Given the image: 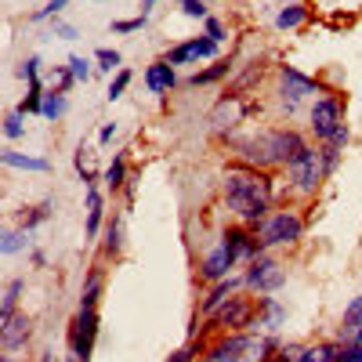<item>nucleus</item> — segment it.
Returning <instances> with one entry per match:
<instances>
[{
	"label": "nucleus",
	"mask_w": 362,
	"mask_h": 362,
	"mask_svg": "<svg viewBox=\"0 0 362 362\" xmlns=\"http://www.w3.org/2000/svg\"><path fill=\"white\" fill-rule=\"evenodd\" d=\"M225 203L236 210L243 221H261L268 203H272V181L261 171L250 167H232L225 174Z\"/></svg>",
	"instance_id": "1"
},
{
	"label": "nucleus",
	"mask_w": 362,
	"mask_h": 362,
	"mask_svg": "<svg viewBox=\"0 0 362 362\" xmlns=\"http://www.w3.org/2000/svg\"><path fill=\"white\" fill-rule=\"evenodd\" d=\"M243 160H250V163H290L297 152L304 149V141L301 134H293V131H268L261 138H254V141H243Z\"/></svg>",
	"instance_id": "2"
},
{
	"label": "nucleus",
	"mask_w": 362,
	"mask_h": 362,
	"mask_svg": "<svg viewBox=\"0 0 362 362\" xmlns=\"http://www.w3.org/2000/svg\"><path fill=\"white\" fill-rule=\"evenodd\" d=\"M287 171H290V178H293L297 189L312 192V189L319 185V178L326 174V163H322V152H319V149H308V145H304V149L287 163Z\"/></svg>",
	"instance_id": "3"
},
{
	"label": "nucleus",
	"mask_w": 362,
	"mask_h": 362,
	"mask_svg": "<svg viewBox=\"0 0 362 362\" xmlns=\"http://www.w3.org/2000/svg\"><path fill=\"white\" fill-rule=\"evenodd\" d=\"M301 217L290 214V210H279V214H272L268 221L261 225V247H282V243H297L301 239Z\"/></svg>",
	"instance_id": "4"
},
{
	"label": "nucleus",
	"mask_w": 362,
	"mask_h": 362,
	"mask_svg": "<svg viewBox=\"0 0 362 362\" xmlns=\"http://www.w3.org/2000/svg\"><path fill=\"white\" fill-rule=\"evenodd\" d=\"M98 337V308H80L73 322V333H69V344H73V359L69 362H87L90 359V348H95Z\"/></svg>",
	"instance_id": "5"
},
{
	"label": "nucleus",
	"mask_w": 362,
	"mask_h": 362,
	"mask_svg": "<svg viewBox=\"0 0 362 362\" xmlns=\"http://www.w3.org/2000/svg\"><path fill=\"white\" fill-rule=\"evenodd\" d=\"M265 341L257 337H247V333H232V337H225L221 344L210 348V362H243L250 359V352H265Z\"/></svg>",
	"instance_id": "6"
},
{
	"label": "nucleus",
	"mask_w": 362,
	"mask_h": 362,
	"mask_svg": "<svg viewBox=\"0 0 362 362\" xmlns=\"http://www.w3.org/2000/svg\"><path fill=\"white\" fill-rule=\"evenodd\" d=\"M344 123L341 116V101L337 98H319L312 106V131L319 141H330L333 134H337V127Z\"/></svg>",
	"instance_id": "7"
},
{
	"label": "nucleus",
	"mask_w": 362,
	"mask_h": 362,
	"mask_svg": "<svg viewBox=\"0 0 362 362\" xmlns=\"http://www.w3.org/2000/svg\"><path fill=\"white\" fill-rule=\"evenodd\" d=\"M282 279H287V272H282L279 261H272V257H254V265L247 272V287L254 290H261V293H272V290H279L282 287Z\"/></svg>",
	"instance_id": "8"
},
{
	"label": "nucleus",
	"mask_w": 362,
	"mask_h": 362,
	"mask_svg": "<svg viewBox=\"0 0 362 362\" xmlns=\"http://www.w3.org/2000/svg\"><path fill=\"white\" fill-rule=\"evenodd\" d=\"M279 80H282V95H287L290 106H297V101L308 98V95H319V84L312 80V76L297 73L293 66H282L279 69Z\"/></svg>",
	"instance_id": "9"
},
{
	"label": "nucleus",
	"mask_w": 362,
	"mask_h": 362,
	"mask_svg": "<svg viewBox=\"0 0 362 362\" xmlns=\"http://www.w3.org/2000/svg\"><path fill=\"white\" fill-rule=\"evenodd\" d=\"M217 322H221V326H232V330L254 326V301L250 297H228V301L217 308Z\"/></svg>",
	"instance_id": "10"
},
{
	"label": "nucleus",
	"mask_w": 362,
	"mask_h": 362,
	"mask_svg": "<svg viewBox=\"0 0 362 362\" xmlns=\"http://www.w3.org/2000/svg\"><path fill=\"white\" fill-rule=\"evenodd\" d=\"M217 55V40H210V36H196V40H185V44H178L171 51V66H189V62H196V58H210Z\"/></svg>",
	"instance_id": "11"
},
{
	"label": "nucleus",
	"mask_w": 362,
	"mask_h": 362,
	"mask_svg": "<svg viewBox=\"0 0 362 362\" xmlns=\"http://www.w3.org/2000/svg\"><path fill=\"white\" fill-rule=\"evenodd\" d=\"M239 257H236V250L228 247V243L221 239V247H217L214 254H206V261H203V279H210V282H221V279H228V268L236 265Z\"/></svg>",
	"instance_id": "12"
},
{
	"label": "nucleus",
	"mask_w": 362,
	"mask_h": 362,
	"mask_svg": "<svg viewBox=\"0 0 362 362\" xmlns=\"http://www.w3.org/2000/svg\"><path fill=\"white\" fill-rule=\"evenodd\" d=\"M25 341H29V319L25 315L0 319V344H4V352H19Z\"/></svg>",
	"instance_id": "13"
},
{
	"label": "nucleus",
	"mask_w": 362,
	"mask_h": 362,
	"mask_svg": "<svg viewBox=\"0 0 362 362\" xmlns=\"http://www.w3.org/2000/svg\"><path fill=\"white\" fill-rule=\"evenodd\" d=\"M145 84H149V90H156V95L171 90V87L178 84L174 66H171V62H156V66H149V69H145Z\"/></svg>",
	"instance_id": "14"
},
{
	"label": "nucleus",
	"mask_w": 362,
	"mask_h": 362,
	"mask_svg": "<svg viewBox=\"0 0 362 362\" xmlns=\"http://www.w3.org/2000/svg\"><path fill=\"white\" fill-rule=\"evenodd\" d=\"M359 333H362V297H355V301L348 304L344 322H341V337H344V344H355Z\"/></svg>",
	"instance_id": "15"
},
{
	"label": "nucleus",
	"mask_w": 362,
	"mask_h": 362,
	"mask_svg": "<svg viewBox=\"0 0 362 362\" xmlns=\"http://www.w3.org/2000/svg\"><path fill=\"white\" fill-rule=\"evenodd\" d=\"M239 116H243L239 101L236 98H221V101H217V109H214V116H210V123L217 127V131H225V127L239 123Z\"/></svg>",
	"instance_id": "16"
},
{
	"label": "nucleus",
	"mask_w": 362,
	"mask_h": 362,
	"mask_svg": "<svg viewBox=\"0 0 362 362\" xmlns=\"http://www.w3.org/2000/svg\"><path fill=\"white\" fill-rule=\"evenodd\" d=\"M236 287H239L236 279H221V282H217V287L210 290V297L203 301V312H206V315H210V312H217V308H221V304L228 301V297L236 293Z\"/></svg>",
	"instance_id": "17"
},
{
	"label": "nucleus",
	"mask_w": 362,
	"mask_h": 362,
	"mask_svg": "<svg viewBox=\"0 0 362 362\" xmlns=\"http://www.w3.org/2000/svg\"><path fill=\"white\" fill-rule=\"evenodd\" d=\"M341 348L337 344H312L304 352H297V362H337Z\"/></svg>",
	"instance_id": "18"
},
{
	"label": "nucleus",
	"mask_w": 362,
	"mask_h": 362,
	"mask_svg": "<svg viewBox=\"0 0 362 362\" xmlns=\"http://www.w3.org/2000/svg\"><path fill=\"white\" fill-rule=\"evenodd\" d=\"M4 163L8 167H22V171H47V160L40 156H25V152H15V149H4Z\"/></svg>",
	"instance_id": "19"
},
{
	"label": "nucleus",
	"mask_w": 362,
	"mask_h": 362,
	"mask_svg": "<svg viewBox=\"0 0 362 362\" xmlns=\"http://www.w3.org/2000/svg\"><path fill=\"white\" fill-rule=\"evenodd\" d=\"M98 225H101V192L90 185L87 189V236H95Z\"/></svg>",
	"instance_id": "20"
},
{
	"label": "nucleus",
	"mask_w": 362,
	"mask_h": 362,
	"mask_svg": "<svg viewBox=\"0 0 362 362\" xmlns=\"http://www.w3.org/2000/svg\"><path fill=\"white\" fill-rule=\"evenodd\" d=\"M304 19H308V8L304 4H290V8H282L276 15V25H279V29H297Z\"/></svg>",
	"instance_id": "21"
},
{
	"label": "nucleus",
	"mask_w": 362,
	"mask_h": 362,
	"mask_svg": "<svg viewBox=\"0 0 362 362\" xmlns=\"http://www.w3.org/2000/svg\"><path fill=\"white\" fill-rule=\"evenodd\" d=\"M62 112H66V90H47L44 106H40V116H47V120H62Z\"/></svg>",
	"instance_id": "22"
},
{
	"label": "nucleus",
	"mask_w": 362,
	"mask_h": 362,
	"mask_svg": "<svg viewBox=\"0 0 362 362\" xmlns=\"http://www.w3.org/2000/svg\"><path fill=\"white\" fill-rule=\"evenodd\" d=\"M19 293H22V279H11V282H8V290H4V308H0V319H11V315H15V301H19Z\"/></svg>",
	"instance_id": "23"
},
{
	"label": "nucleus",
	"mask_w": 362,
	"mask_h": 362,
	"mask_svg": "<svg viewBox=\"0 0 362 362\" xmlns=\"http://www.w3.org/2000/svg\"><path fill=\"white\" fill-rule=\"evenodd\" d=\"M95 62H98V69H106V73H112V69H120V51H112V47H98L95 51Z\"/></svg>",
	"instance_id": "24"
},
{
	"label": "nucleus",
	"mask_w": 362,
	"mask_h": 362,
	"mask_svg": "<svg viewBox=\"0 0 362 362\" xmlns=\"http://www.w3.org/2000/svg\"><path fill=\"white\" fill-rule=\"evenodd\" d=\"M123 178H127V163L116 156V160L109 163V171H106V185H109V189H120V185H123Z\"/></svg>",
	"instance_id": "25"
},
{
	"label": "nucleus",
	"mask_w": 362,
	"mask_h": 362,
	"mask_svg": "<svg viewBox=\"0 0 362 362\" xmlns=\"http://www.w3.org/2000/svg\"><path fill=\"white\" fill-rule=\"evenodd\" d=\"M228 62H217V66L214 69H206V73H196V76H192V84H214V80H221V76H228Z\"/></svg>",
	"instance_id": "26"
},
{
	"label": "nucleus",
	"mask_w": 362,
	"mask_h": 362,
	"mask_svg": "<svg viewBox=\"0 0 362 362\" xmlns=\"http://www.w3.org/2000/svg\"><path fill=\"white\" fill-rule=\"evenodd\" d=\"M127 84H131V69H120V73H116V80L109 84V101L120 98L123 90H127Z\"/></svg>",
	"instance_id": "27"
},
{
	"label": "nucleus",
	"mask_w": 362,
	"mask_h": 362,
	"mask_svg": "<svg viewBox=\"0 0 362 362\" xmlns=\"http://www.w3.org/2000/svg\"><path fill=\"white\" fill-rule=\"evenodd\" d=\"M69 73H73V80H84V84H87V76H90V62L80 58V55H73V58H69Z\"/></svg>",
	"instance_id": "28"
},
{
	"label": "nucleus",
	"mask_w": 362,
	"mask_h": 362,
	"mask_svg": "<svg viewBox=\"0 0 362 362\" xmlns=\"http://www.w3.org/2000/svg\"><path fill=\"white\" fill-rule=\"evenodd\" d=\"M145 22H149V15H141V19H123V22H112V33H138Z\"/></svg>",
	"instance_id": "29"
},
{
	"label": "nucleus",
	"mask_w": 362,
	"mask_h": 362,
	"mask_svg": "<svg viewBox=\"0 0 362 362\" xmlns=\"http://www.w3.org/2000/svg\"><path fill=\"white\" fill-rule=\"evenodd\" d=\"M181 4V11H185L189 19H206V4L203 0H178Z\"/></svg>",
	"instance_id": "30"
},
{
	"label": "nucleus",
	"mask_w": 362,
	"mask_h": 362,
	"mask_svg": "<svg viewBox=\"0 0 362 362\" xmlns=\"http://www.w3.org/2000/svg\"><path fill=\"white\" fill-rule=\"evenodd\" d=\"M66 4H69V0H47V8H40V11H36V15H33V22H44V19H51V15H58V11L66 8Z\"/></svg>",
	"instance_id": "31"
},
{
	"label": "nucleus",
	"mask_w": 362,
	"mask_h": 362,
	"mask_svg": "<svg viewBox=\"0 0 362 362\" xmlns=\"http://www.w3.org/2000/svg\"><path fill=\"white\" fill-rule=\"evenodd\" d=\"M4 134L8 138H19L22 134V112L15 109V112H8V120H4Z\"/></svg>",
	"instance_id": "32"
},
{
	"label": "nucleus",
	"mask_w": 362,
	"mask_h": 362,
	"mask_svg": "<svg viewBox=\"0 0 362 362\" xmlns=\"http://www.w3.org/2000/svg\"><path fill=\"white\" fill-rule=\"evenodd\" d=\"M47 214H51V203H40V206H33V214L25 217V228H33V225L47 221Z\"/></svg>",
	"instance_id": "33"
},
{
	"label": "nucleus",
	"mask_w": 362,
	"mask_h": 362,
	"mask_svg": "<svg viewBox=\"0 0 362 362\" xmlns=\"http://www.w3.org/2000/svg\"><path fill=\"white\" fill-rule=\"evenodd\" d=\"M106 250L112 254V250H120V221L112 217V225H109V232H106Z\"/></svg>",
	"instance_id": "34"
},
{
	"label": "nucleus",
	"mask_w": 362,
	"mask_h": 362,
	"mask_svg": "<svg viewBox=\"0 0 362 362\" xmlns=\"http://www.w3.org/2000/svg\"><path fill=\"white\" fill-rule=\"evenodd\" d=\"M25 247V236L22 232H8L4 236V254H15V250H22Z\"/></svg>",
	"instance_id": "35"
},
{
	"label": "nucleus",
	"mask_w": 362,
	"mask_h": 362,
	"mask_svg": "<svg viewBox=\"0 0 362 362\" xmlns=\"http://www.w3.org/2000/svg\"><path fill=\"white\" fill-rule=\"evenodd\" d=\"M337 362H362V348L359 344H348L344 352L337 355Z\"/></svg>",
	"instance_id": "36"
},
{
	"label": "nucleus",
	"mask_w": 362,
	"mask_h": 362,
	"mask_svg": "<svg viewBox=\"0 0 362 362\" xmlns=\"http://www.w3.org/2000/svg\"><path fill=\"white\" fill-rule=\"evenodd\" d=\"M203 22H206V36H210V40H221V36H225V25L217 19H203Z\"/></svg>",
	"instance_id": "37"
},
{
	"label": "nucleus",
	"mask_w": 362,
	"mask_h": 362,
	"mask_svg": "<svg viewBox=\"0 0 362 362\" xmlns=\"http://www.w3.org/2000/svg\"><path fill=\"white\" fill-rule=\"evenodd\" d=\"M55 33L62 36V40H73V36H76V29H73V25H66V22H58V19H55Z\"/></svg>",
	"instance_id": "38"
},
{
	"label": "nucleus",
	"mask_w": 362,
	"mask_h": 362,
	"mask_svg": "<svg viewBox=\"0 0 362 362\" xmlns=\"http://www.w3.org/2000/svg\"><path fill=\"white\" fill-rule=\"evenodd\" d=\"M36 66H40V58H29V62L22 66V76H25V80H36Z\"/></svg>",
	"instance_id": "39"
},
{
	"label": "nucleus",
	"mask_w": 362,
	"mask_h": 362,
	"mask_svg": "<svg viewBox=\"0 0 362 362\" xmlns=\"http://www.w3.org/2000/svg\"><path fill=\"white\" fill-rule=\"evenodd\" d=\"M171 362H192V352H189V348H181V352L171 355Z\"/></svg>",
	"instance_id": "40"
},
{
	"label": "nucleus",
	"mask_w": 362,
	"mask_h": 362,
	"mask_svg": "<svg viewBox=\"0 0 362 362\" xmlns=\"http://www.w3.org/2000/svg\"><path fill=\"white\" fill-rule=\"evenodd\" d=\"M112 134H116V123H106V127H101V134H98V138H101V141H112Z\"/></svg>",
	"instance_id": "41"
},
{
	"label": "nucleus",
	"mask_w": 362,
	"mask_h": 362,
	"mask_svg": "<svg viewBox=\"0 0 362 362\" xmlns=\"http://www.w3.org/2000/svg\"><path fill=\"white\" fill-rule=\"evenodd\" d=\"M268 362H297V352H293V355H287V352H282V355H272Z\"/></svg>",
	"instance_id": "42"
},
{
	"label": "nucleus",
	"mask_w": 362,
	"mask_h": 362,
	"mask_svg": "<svg viewBox=\"0 0 362 362\" xmlns=\"http://www.w3.org/2000/svg\"><path fill=\"white\" fill-rule=\"evenodd\" d=\"M355 344H359V348H362V333H359V341H355Z\"/></svg>",
	"instance_id": "43"
},
{
	"label": "nucleus",
	"mask_w": 362,
	"mask_h": 362,
	"mask_svg": "<svg viewBox=\"0 0 362 362\" xmlns=\"http://www.w3.org/2000/svg\"><path fill=\"white\" fill-rule=\"evenodd\" d=\"M149 4H156V0H145V8H149Z\"/></svg>",
	"instance_id": "44"
},
{
	"label": "nucleus",
	"mask_w": 362,
	"mask_h": 362,
	"mask_svg": "<svg viewBox=\"0 0 362 362\" xmlns=\"http://www.w3.org/2000/svg\"><path fill=\"white\" fill-rule=\"evenodd\" d=\"M4 362H15V359H11V355H8V359H4Z\"/></svg>",
	"instance_id": "45"
}]
</instances>
